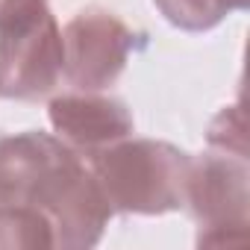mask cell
Returning <instances> with one entry per match:
<instances>
[{"label": "cell", "instance_id": "cell-5", "mask_svg": "<svg viewBox=\"0 0 250 250\" xmlns=\"http://www.w3.org/2000/svg\"><path fill=\"white\" fill-rule=\"evenodd\" d=\"M77 159L68 145L47 133L0 136V206H33L44 215Z\"/></svg>", "mask_w": 250, "mask_h": 250}, {"label": "cell", "instance_id": "cell-7", "mask_svg": "<svg viewBox=\"0 0 250 250\" xmlns=\"http://www.w3.org/2000/svg\"><path fill=\"white\" fill-rule=\"evenodd\" d=\"M153 3L168 24L186 33H206L227 15L247 9L250 0H153Z\"/></svg>", "mask_w": 250, "mask_h": 250}, {"label": "cell", "instance_id": "cell-3", "mask_svg": "<svg viewBox=\"0 0 250 250\" xmlns=\"http://www.w3.org/2000/svg\"><path fill=\"white\" fill-rule=\"evenodd\" d=\"M186 206L200 227L197 244L221 247L244 241L247 212H250L247 159L218 150L191 159L186 183Z\"/></svg>", "mask_w": 250, "mask_h": 250}, {"label": "cell", "instance_id": "cell-8", "mask_svg": "<svg viewBox=\"0 0 250 250\" xmlns=\"http://www.w3.org/2000/svg\"><path fill=\"white\" fill-rule=\"evenodd\" d=\"M0 247L3 250L53 247L50 221L33 206H0Z\"/></svg>", "mask_w": 250, "mask_h": 250}, {"label": "cell", "instance_id": "cell-6", "mask_svg": "<svg viewBox=\"0 0 250 250\" xmlns=\"http://www.w3.org/2000/svg\"><path fill=\"white\" fill-rule=\"evenodd\" d=\"M47 118L56 139L74 153H85L88 159L109 145L133 136L136 127L127 103L97 91H77L50 100Z\"/></svg>", "mask_w": 250, "mask_h": 250}, {"label": "cell", "instance_id": "cell-4", "mask_svg": "<svg viewBox=\"0 0 250 250\" xmlns=\"http://www.w3.org/2000/svg\"><path fill=\"white\" fill-rule=\"evenodd\" d=\"M136 47V33L106 9H83L62 30V74L80 91L115 85Z\"/></svg>", "mask_w": 250, "mask_h": 250}, {"label": "cell", "instance_id": "cell-9", "mask_svg": "<svg viewBox=\"0 0 250 250\" xmlns=\"http://www.w3.org/2000/svg\"><path fill=\"white\" fill-rule=\"evenodd\" d=\"M206 142L218 153H232V156H244L247 159V139H244L241 106H227V109H221L215 115V121L209 124Z\"/></svg>", "mask_w": 250, "mask_h": 250}, {"label": "cell", "instance_id": "cell-1", "mask_svg": "<svg viewBox=\"0 0 250 250\" xmlns=\"http://www.w3.org/2000/svg\"><path fill=\"white\" fill-rule=\"evenodd\" d=\"M91 171L112 212L165 215L186 206L191 156L168 142L127 136L94 153Z\"/></svg>", "mask_w": 250, "mask_h": 250}, {"label": "cell", "instance_id": "cell-2", "mask_svg": "<svg viewBox=\"0 0 250 250\" xmlns=\"http://www.w3.org/2000/svg\"><path fill=\"white\" fill-rule=\"evenodd\" d=\"M62 80V33L47 0H0V97L42 100Z\"/></svg>", "mask_w": 250, "mask_h": 250}]
</instances>
